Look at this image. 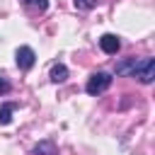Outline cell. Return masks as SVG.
Listing matches in <instances>:
<instances>
[{
  "instance_id": "8992f818",
  "label": "cell",
  "mask_w": 155,
  "mask_h": 155,
  "mask_svg": "<svg viewBox=\"0 0 155 155\" xmlns=\"http://www.w3.org/2000/svg\"><path fill=\"white\" fill-rule=\"evenodd\" d=\"M34 155H58V148L53 140H41V143H36Z\"/></svg>"
},
{
  "instance_id": "52a82bcc",
  "label": "cell",
  "mask_w": 155,
  "mask_h": 155,
  "mask_svg": "<svg viewBox=\"0 0 155 155\" xmlns=\"http://www.w3.org/2000/svg\"><path fill=\"white\" fill-rule=\"evenodd\" d=\"M48 78H51L53 82H63V80L68 78V68H65L63 63H53V65H51V73H48Z\"/></svg>"
},
{
  "instance_id": "277c9868",
  "label": "cell",
  "mask_w": 155,
  "mask_h": 155,
  "mask_svg": "<svg viewBox=\"0 0 155 155\" xmlns=\"http://www.w3.org/2000/svg\"><path fill=\"white\" fill-rule=\"evenodd\" d=\"M99 46H102V51H104V53L114 56V53L121 48V41H119V36H116V34H104V36L99 39Z\"/></svg>"
},
{
  "instance_id": "30bf717a",
  "label": "cell",
  "mask_w": 155,
  "mask_h": 155,
  "mask_svg": "<svg viewBox=\"0 0 155 155\" xmlns=\"http://www.w3.org/2000/svg\"><path fill=\"white\" fill-rule=\"evenodd\" d=\"M24 2H27V7H34V10H41V12H44V10L48 7V2H46V0H24Z\"/></svg>"
},
{
  "instance_id": "7a4b0ae2",
  "label": "cell",
  "mask_w": 155,
  "mask_h": 155,
  "mask_svg": "<svg viewBox=\"0 0 155 155\" xmlns=\"http://www.w3.org/2000/svg\"><path fill=\"white\" fill-rule=\"evenodd\" d=\"M109 85H111V75H109V73H104V70H99V73L90 75V80H87L85 90H87V94L97 97V94L107 92V90H109Z\"/></svg>"
},
{
  "instance_id": "ba28073f",
  "label": "cell",
  "mask_w": 155,
  "mask_h": 155,
  "mask_svg": "<svg viewBox=\"0 0 155 155\" xmlns=\"http://www.w3.org/2000/svg\"><path fill=\"white\" fill-rule=\"evenodd\" d=\"M17 109V104L15 102H5L2 107H0V126H7L10 121H12V111Z\"/></svg>"
},
{
  "instance_id": "5b68a950",
  "label": "cell",
  "mask_w": 155,
  "mask_h": 155,
  "mask_svg": "<svg viewBox=\"0 0 155 155\" xmlns=\"http://www.w3.org/2000/svg\"><path fill=\"white\" fill-rule=\"evenodd\" d=\"M136 61H138V58H133V56H128V58L119 61V63H116V68H114V73H116V75H131V73H133Z\"/></svg>"
},
{
  "instance_id": "9c48e42d",
  "label": "cell",
  "mask_w": 155,
  "mask_h": 155,
  "mask_svg": "<svg viewBox=\"0 0 155 155\" xmlns=\"http://www.w3.org/2000/svg\"><path fill=\"white\" fill-rule=\"evenodd\" d=\"M94 5H97V0H75V7H78V10H82V12L94 10Z\"/></svg>"
},
{
  "instance_id": "8fae6325",
  "label": "cell",
  "mask_w": 155,
  "mask_h": 155,
  "mask_svg": "<svg viewBox=\"0 0 155 155\" xmlns=\"http://www.w3.org/2000/svg\"><path fill=\"white\" fill-rule=\"evenodd\" d=\"M12 90V85H10V80L5 78V75H0V94H7Z\"/></svg>"
},
{
  "instance_id": "6da1fadb",
  "label": "cell",
  "mask_w": 155,
  "mask_h": 155,
  "mask_svg": "<svg viewBox=\"0 0 155 155\" xmlns=\"http://www.w3.org/2000/svg\"><path fill=\"white\" fill-rule=\"evenodd\" d=\"M131 78H136V80H138V82H143V85H150V82L155 80V58H150V56L138 58V61H136V65H133Z\"/></svg>"
},
{
  "instance_id": "3957f363",
  "label": "cell",
  "mask_w": 155,
  "mask_h": 155,
  "mask_svg": "<svg viewBox=\"0 0 155 155\" xmlns=\"http://www.w3.org/2000/svg\"><path fill=\"white\" fill-rule=\"evenodd\" d=\"M15 61H17V68L19 70H31L34 63H36V53L31 46H19L17 53H15Z\"/></svg>"
}]
</instances>
